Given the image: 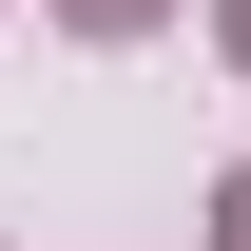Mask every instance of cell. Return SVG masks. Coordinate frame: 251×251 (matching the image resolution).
<instances>
[{
    "instance_id": "cell-1",
    "label": "cell",
    "mask_w": 251,
    "mask_h": 251,
    "mask_svg": "<svg viewBox=\"0 0 251 251\" xmlns=\"http://www.w3.org/2000/svg\"><path fill=\"white\" fill-rule=\"evenodd\" d=\"M58 20H77V39H135V20H174V0H58Z\"/></svg>"
},
{
    "instance_id": "cell-2",
    "label": "cell",
    "mask_w": 251,
    "mask_h": 251,
    "mask_svg": "<svg viewBox=\"0 0 251 251\" xmlns=\"http://www.w3.org/2000/svg\"><path fill=\"white\" fill-rule=\"evenodd\" d=\"M213 251H251V174H232V193H213Z\"/></svg>"
},
{
    "instance_id": "cell-3",
    "label": "cell",
    "mask_w": 251,
    "mask_h": 251,
    "mask_svg": "<svg viewBox=\"0 0 251 251\" xmlns=\"http://www.w3.org/2000/svg\"><path fill=\"white\" fill-rule=\"evenodd\" d=\"M232 58H251V0H232Z\"/></svg>"
}]
</instances>
